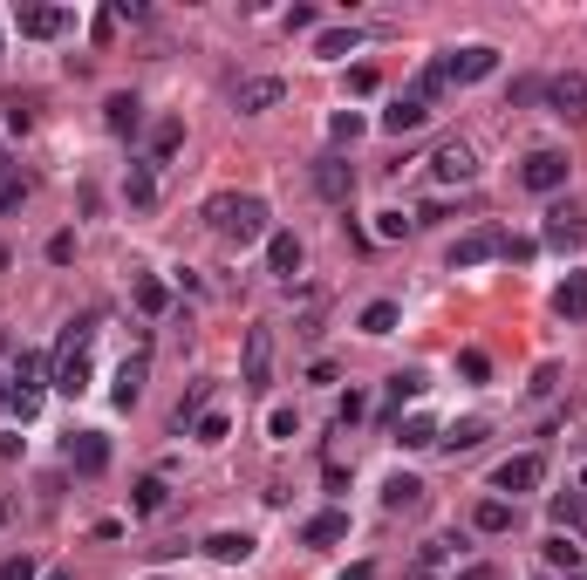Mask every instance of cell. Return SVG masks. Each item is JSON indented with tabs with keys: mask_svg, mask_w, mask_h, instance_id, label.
<instances>
[{
	"mask_svg": "<svg viewBox=\"0 0 587 580\" xmlns=\"http://www.w3.org/2000/svg\"><path fill=\"white\" fill-rule=\"evenodd\" d=\"M205 219H212V232H219L226 246H253V239L267 232V198H253V192H219L212 205H205Z\"/></svg>",
	"mask_w": 587,
	"mask_h": 580,
	"instance_id": "1",
	"label": "cell"
},
{
	"mask_svg": "<svg viewBox=\"0 0 587 580\" xmlns=\"http://www.w3.org/2000/svg\"><path fill=\"white\" fill-rule=\"evenodd\" d=\"M89 335L96 328H69L62 335V355H55V389L62 396H82L89 389Z\"/></svg>",
	"mask_w": 587,
	"mask_h": 580,
	"instance_id": "2",
	"label": "cell"
},
{
	"mask_svg": "<svg viewBox=\"0 0 587 580\" xmlns=\"http://www.w3.org/2000/svg\"><path fill=\"white\" fill-rule=\"evenodd\" d=\"M567 171H574V164H567V151H526V164H519V185H526V192H560V185H567Z\"/></svg>",
	"mask_w": 587,
	"mask_h": 580,
	"instance_id": "3",
	"label": "cell"
},
{
	"mask_svg": "<svg viewBox=\"0 0 587 580\" xmlns=\"http://www.w3.org/2000/svg\"><path fill=\"white\" fill-rule=\"evenodd\" d=\"M499 253H506V232L478 226V232H465V239L451 246V273H471V267H485V260H499Z\"/></svg>",
	"mask_w": 587,
	"mask_h": 580,
	"instance_id": "4",
	"label": "cell"
},
{
	"mask_svg": "<svg viewBox=\"0 0 587 580\" xmlns=\"http://www.w3.org/2000/svg\"><path fill=\"white\" fill-rule=\"evenodd\" d=\"M246 389L253 396L274 389V328H246Z\"/></svg>",
	"mask_w": 587,
	"mask_h": 580,
	"instance_id": "5",
	"label": "cell"
},
{
	"mask_svg": "<svg viewBox=\"0 0 587 580\" xmlns=\"http://www.w3.org/2000/svg\"><path fill=\"white\" fill-rule=\"evenodd\" d=\"M540 478H547V458L526 451V458H506L492 471V492H512V499H519V492H540Z\"/></svg>",
	"mask_w": 587,
	"mask_h": 580,
	"instance_id": "6",
	"label": "cell"
},
{
	"mask_svg": "<svg viewBox=\"0 0 587 580\" xmlns=\"http://www.w3.org/2000/svg\"><path fill=\"white\" fill-rule=\"evenodd\" d=\"M581 239H587V212L567 198V205H553L547 212V246L553 253H581Z\"/></svg>",
	"mask_w": 587,
	"mask_h": 580,
	"instance_id": "7",
	"label": "cell"
},
{
	"mask_svg": "<svg viewBox=\"0 0 587 580\" xmlns=\"http://www.w3.org/2000/svg\"><path fill=\"white\" fill-rule=\"evenodd\" d=\"M431 178H437V185H471V178H478L471 144H458V137H451V144H437V151H431Z\"/></svg>",
	"mask_w": 587,
	"mask_h": 580,
	"instance_id": "8",
	"label": "cell"
},
{
	"mask_svg": "<svg viewBox=\"0 0 587 580\" xmlns=\"http://www.w3.org/2000/svg\"><path fill=\"white\" fill-rule=\"evenodd\" d=\"M499 69V48H485V41H471V48H451L444 55V76L451 82H485Z\"/></svg>",
	"mask_w": 587,
	"mask_h": 580,
	"instance_id": "9",
	"label": "cell"
},
{
	"mask_svg": "<svg viewBox=\"0 0 587 580\" xmlns=\"http://www.w3.org/2000/svg\"><path fill=\"white\" fill-rule=\"evenodd\" d=\"M314 192L328 198V205H349L355 198V164L349 157H321V164H314Z\"/></svg>",
	"mask_w": 587,
	"mask_h": 580,
	"instance_id": "10",
	"label": "cell"
},
{
	"mask_svg": "<svg viewBox=\"0 0 587 580\" xmlns=\"http://www.w3.org/2000/svg\"><path fill=\"white\" fill-rule=\"evenodd\" d=\"M540 96H547L553 116H567V123H574V116H587V76H581V69H574V76H553Z\"/></svg>",
	"mask_w": 587,
	"mask_h": 580,
	"instance_id": "11",
	"label": "cell"
},
{
	"mask_svg": "<svg viewBox=\"0 0 587 580\" xmlns=\"http://www.w3.org/2000/svg\"><path fill=\"white\" fill-rule=\"evenodd\" d=\"M103 464H110V444H103V430H76V437H69V471L96 478Z\"/></svg>",
	"mask_w": 587,
	"mask_h": 580,
	"instance_id": "12",
	"label": "cell"
},
{
	"mask_svg": "<svg viewBox=\"0 0 587 580\" xmlns=\"http://www.w3.org/2000/svg\"><path fill=\"white\" fill-rule=\"evenodd\" d=\"M69 21H76L69 7H21V35H28V41H55Z\"/></svg>",
	"mask_w": 587,
	"mask_h": 580,
	"instance_id": "13",
	"label": "cell"
},
{
	"mask_svg": "<svg viewBox=\"0 0 587 580\" xmlns=\"http://www.w3.org/2000/svg\"><path fill=\"white\" fill-rule=\"evenodd\" d=\"M103 123H110L117 137H137V130H144V103H137L130 89H117V96L103 103Z\"/></svg>",
	"mask_w": 587,
	"mask_h": 580,
	"instance_id": "14",
	"label": "cell"
},
{
	"mask_svg": "<svg viewBox=\"0 0 587 580\" xmlns=\"http://www.w3.org/2000/svg\"><path fill=\"white\" fill-rule=\"evenodd\" d=\"M233 103H239V116H260V110H274V103H280V82H274V76H253V82H239V89H233Z\"/></svg>",
	"mask_w": 587,
	"mask_h": 580,
	"instance_id": "15",
	"label": "cell"
},
{
	"mask_svg": "<svg viewBox=\"0 0 587 580\" xmlns=\"http://www.w3.org/2000/svg\"><path fill=\"white\" fill-rule=\"evenodd\" d=\"M424 123H431V110H424L417 96H396L390 110H383V130H390V137H410V130H424Z\"/></svg>",
	"mask_w": 587,
	"mask_h": 580,
	"instance_id": "16",
	"label": "cell"
},
{
	"mask_svg": "<svg viewBox=\"0 0 587 580\" xmlns=\"http://www.w3.org/2000/svg\"><path fill=\"white\" fill-rule=\"evenodd\" d=\"M553 314H560V321H587V273H567V280H560Z\"/></svg>",
	"mask_w": 587,
	"mask_h": 580,
	"instance_id": "17",
	"label": "cell"
},
{
	"mask_svg": "<svg viewBox=\"0 0 587 580\" xmlns=\"http://www.w3.org/2000/svg\"><path fill=\"white\" fill-rule=\"evenodd\" d=\"M301 540H308V546H335V540H349V512H314L308 526H301Z\"/></svg>",
	"mask_w": 587,
	"mask_h": 580,
	"instance_id": "18",
	"label": "cell"
},
{
	"mask_svg": "<svg viewBox=\"0 0 587 580\" xmlns=\"http://www.w3.org/2000/svg\"><path fill=\"white\" fill-rule=\"evenodd\" d=\"M444 560H451V540H424V546H417V560H410V574H403V580H444Z\"/></svg>",
	"mask_w": 587,
	"mask_h": 580,
	"instance_id": "19",
	"label": "cell"
},
{
	"mask_svg": "<svg viewBox=\"0 0 587 580\" xmlns=\"http://www.w3.org/2000/svg\"><path fill=\"white\" fill-rule=\"evenodd\" d=\"M205 553H212L219 567H239V560H253V533H212Z\"/></svg>",
	"mask_w": 587,
	"mask_h": 580,
	"instance_id": "20",
	"label": "cell"
},
{
	"mask_svg": "<svg viewBox=\"0 0 587 580\" xmlns=\"http://www.w3.org/2000/svg\"><path fill=\"white\" fill-rule=\"evenodd\" d=\"M267 267H274L280 280L301 273V239H294V232H274V239H267Z\"/></svg>",
	"mask_w": 587,
	"mask_h": 580,
	"instance_id": "21",
	"label": "cell"
},
{
	"mask_svg": "<svg viewBox=\"0 0 587 580\" xmlns=\"http://www.w3.org/2000/svg\"><path fill=\"white\" fill-rule=\"evenodd\" d=\"M144 369H151L144 355H130V362H123V369H117V389H110V396H117V410H130V403L144 396Z\"/></svg>",
	"mask_w": 587,
	"mask_h": 580,
	"instance_id": "22",
	"label": "cell"
},
{
	"mask_svg": "<svg viewBox=\"0 0 587 580\" xmlns=\"http://www.w3.org/2000/svg\"><path fill=\"white\" fill-rule=\"evenodd\" d=\"M383 505H390V512H424V485H417V478H403V471H396L390 485H383Z\"/></svg>",
	"mask_w": 587,
	"mask_h": 580,
	"instance_id": "23",
	"label": "cell"
},
{
	"mask_svg": "<svg viewBox=\"0 0 587 580\" xmlns=\"http://www.w3.org/2000/svg\"><path fill=\"white\" fill-rule=\"evenodd\" d=\"M444 89H451V76H444V62H431V69H424V76L410 82V89H403V96H417V103H424V110H437V103H444Z\"/></svg>",
	"mask_w": 587,
	"mask_h": 580,
	"instance_id": "24",
	"label": "cell"
},
{
	"mask_svg": "<svg viewBox=\"0 0 587 580\" xmlns=\"http://www.w3.org/2000/svg\"><path fill=\"white\" fill-rule=\"evenodd\" d=\"M485 437H492V430L478 424V417H465V424H451V430H444V437H437V444H444V451H451V458H458V451H478V444H485Z\"/></svg>",
	"mask_w": 587,
	"mask_h": 580,
	"instance_id": "25",
	"label": "cell"
},
{
	"mask_svg": "<svg viewBox=\"0 0 587 580\" xmlns=\"http://www.w3.org/2000/svg\"><path fill=\"white\" fill-rule=\"evenodd\" d=\"M130 505L151 519V512H164V505H171V485H164V478H137V485H130Z\"/></svg>",
	"mask_w": 587,
	"mask_h": 580,
	"instance_id": "26",
	"label": "cell"
},
{
	"mask_svg": "<svg viewBox=\"0 0 587 580\" xmlns=\"http://www.w3.org/2000/svg\"><path fill=\"white\" fill-rule=\"evenodd\" d=\"M471 526H478V533H512V505L506 499H485L478 512H471Z\"/></svg>",
	"mask_w": 587,
	"mask_h": 580,
	"instance_id": "27",
	"label": "cell"
},
{
	"mask_svg": "<svg viewBox=\"0 0 587 580\" xmlns=\"http://www.w3.org/2000/svg\"><path fill=\"white\" fill-rule=\"evenodd\" d=\"M178 144H185V123H178V116H164V123L151 130V164H164V157L178 151Z\"/></svg>",
	"mask_w": 587,
	"mask_h": 580,
	"instance_id": "28",
	"label": "cell"
},
{
	"mask_svg": "<svg viewBox=\"0 0 587 580\" xmlns=\"http://www.w3.org/2000/svg\"><path fill=\"white\" fill-rule=\"evenodd\" d=\"M396 444H403V451H431L437 424H431V417H410V424H396Z\"/></svg>",
	"mask_w": 587,
	"mask_h": 580,
	"instance_id": "29",
	"label": "cell"
},
{
	"mask_svg": "<svg viewBox=\"0 0 587 580\" xmlns=\"http://www.w3.org/2000/svg\"><path fill=\"white\" fill-rule=\"evenodd\" d=\"M355 28H321V35H314V55H328V62H335V55H355Z\"/></svg>",
	"mask_w": 587,
	"mask_h": 580,
	"instance_id": "30",
	"label": "cell"
},
{
	"mask_svg": "<svg viewBox=\"0 0 587 580\" xmlns=\"http://www.w3.org/2000/svg\"><path fill=\"white\" fill-rule=\"evenodd\" d=\"M547 567H560V574H581V546L567 540V533H553V540H547Z\"/></svg>",
	"mask_w": 587,
	"mask_h": 580,
	"instance_id": "31",
	"label": "cell"
},
{
	"mask_svg": "<svg viewBox=\"0 0 587 580\" xmlns=\"http://www.w3.org/2000/svg\"><path fill=\"white\" fill-rule=\"evenodd\" d=\"M362 335H396V301H369L362 308Z\"/></svg>",
	"mask_w": 587,
	"mask_h": 580,
	"instance_id": "32",
	"label": "cell"
},
{
	"mask_svg": "<svg viewBox=\"0 0 587 580\" xmlns=\"http://www.w3.org/2000/svg\"><path fill=\"white\" fill-rule=\"evenodd\" d=\"M553 519H560L567 533H587V492H581V499H574V492H567V499H553Z\"/></svg>",
	"mask_w": 587,
	"mask_h": 580,
	"instance_id": "33",
	"label": "cell"
},
{
	"mask_svg": "<svg viewBox=\"0 0 587 580\" xmlns=\"http://www.w3.org/2000/svg\"><path fill=\"white\" fill-rule=\"evenodd\" d=\"M21 198H28V178H21L14 164H0V212H14Z\"/></svg>",
	"mask_w": 587,
	"mask_h": 580,
	"instance_id": "34",
	"label": "cell"
},
{
	"mask_svg": "<svg viewBox=\"0 0 587 580\" xmlns=\"http://www.w3.org/2000/svg\"><path fill=\"white\" fill-rule=\"evenodd\" d=\"M137 308H144V314H164V308H171V294H164V280H151V273L137 280Z\"/></svg>",
	"mask_w": 587,
	"mask_h": 580,
	"instance_id": "35",
	"label": "cell"
},
{
	"mask_svg": "<svg viewBox=\"0 0 587 580\" xmlns=\"http://www.w3.org/2000/svg\"><path fill=\"white\" fill-rule=\"evenodd\" d=\"M328 137H335V144H355V137H362V116H355V110H335V116H328Z\"/></svg>",
	"mask_w": 587,
	"mask_h": 580,
	"instance_id": "36",
	"label": "cell"
},
{
	"mask_svg": "<svg viewBox=\"0 0 587 580\" xmlns=\"http://www.w3.org/2000/svg\"><path fill=\"white\" fill-rule=\"evenodd\" d=\"M0 580H41L35 553H7V560H0Z\"/></svg>",
	"mask_w": 587,
	"mask_h": 580,
	"instance_id": "37",
	"label": "cell"
},
{
	"mask_svg": "<svg viewBox=\"0 0 587 580\" xmlns=\"http://www.w3.org/2000/svg\"><path fill=\"white\" fill-rule=\"evenodd\" d=\"M157 198V178H151V164H137L130 171V205H151Z\"/></svg>",
	"mask_w": 587,
	"mask_h": 580,
	"instance_id": "38",
	"label": "cell"
},
{
	"mask_svg": "<svg viewBox=\"0 0 587 580\" xmlns=\"http://www.w3.org/2000/svg\"><path fill=\"white\" fill-rule=\"evenodd\" d=\"M458 369H465V383H485V376H492V362H485V348H465V355H458Z\"/></svg>",
	"mask_w": 587,
	"mask_h": 580,
	"instance_id": "39",
	"label": "cell"
},
{
	"mask_svg": "<svg viewBox=\"0 0 587 580\" xmlns=\"http://www.w3.org/2000/svg\"><path fill=\"white\" fill-rule=\"evenodd\" d=\"M35 123V103L28 96H7V130H28Z\"/></svg>",
	"mask_w": 587,
	"mask_h": 580,
	"instance_id": "40",
	"label": "cell"
},
{
	"mask_svg": "<svg viewBox=\"0 0 587 580\" xmlns=\"http://www.w3.org/2000/svg\"><path fill=\"white\" fill-rule=\"evenodd\" d=\"M48 260L69 267V260H76V232H55V239H48Z\"/></svg>",
	"mask_w": 587,
	"mask_h": 580,
	"instance_id": "41",
	"label": "cell"
},
{
	"mask_svg": "<svg viewBox=\"0 0 587 580\" xmlns=\"http://www.w3.org/2000/svg\"><path fill=\"white\" fill-rule=\"evenodd\" d=\"M403 232H410L403 212H376V239H403Z\"/></svg>",
	"mask_w": 587,
	"mask_h": 580,
	"instance_id": "42",
	"label": "cell"
},
{
	"mask_svg": "<svg viewBox=\"0 0 587 580\" xmlns=\"http://www.w3.org/2000/svg\"><path fill=\"white\" fill-rule=\"evenodd\" d=\"M226 430H233L226 417H198V444H226Z\"/></svg>",
	"mask_w": 587,
	"mask_h": 580,
	"instance_id": "43",
	"label": "cell"
},
{
	"mask_svg": "<svg viewBox=\"0 0 587 580\" xmlns=\"http://www.w3.org/2000/svg\"><path fill=\"white\" fill-rule=\"evenodd\" d=\"M424 389V376H390V403H403V396H417Z\"/></svg>",
	"mask_w": 587,
	"mask_h": 580,
	"instance_id": "44",
	"label": "cell"
},
{
	"mask_svg": "<svg viewBox=\"0 0 587 580\" xmlns=\"http://www.w3.org/2000/svg\"><path fill=\"white\" fill-rule=\"evenodd\" d=\"M314 21H321V14H314L308 0H301V7H287V28H294V35H301V28H314Z\"/></svg>",
	"mask_w": 587,
	"mask_h": 580,
	"instance_id": "45",
	"label": "cell"
},
{
	"mask_svg": "<svg viewBox=\"0 0 587 580\" xmlns=\"http://www.w3.org/2000/svg\"><path fill=\"white\" fill-rule=\"evenodd\" d=\"M198 410H205V383H198L192 396H185V403H178V430H185V417H198Z\"/></svg>",
	"mask_w": 587,
	"mask_h": 580,
	"instance_id": "46",
	"label": "cell"
},
{
	"mask_svg": "<svg viewBox=\"0 0 587 580\" xmlns=\"http://www.w3.org/2000/svg\"><path fill=\"white\" fill-rule=\"evenodd\" d=\"M342 580H376V567H369V560H355V567H349Z\"/></svg>",
	"mask_w": 587,
	"mask_h": 580,
	"instance_id": "47",
	"label": "cell"
},
{
	"mask_svg": "<svg viewBox=\"0 0 587 580\" xmlns=\"http://www.w3.org/2000/svg\"><path fill=\"white\" fill-rule=\"evenodd\" d=\"M458 580H499V567H465Z\"/></svg>",
	"mask_w": 587,
	"mask_h": 580,
	"instance_id": "48",
	"label": "cell"
},
{
	"mask_svg": "<svg viewBox=\"0 0 587 580\" xmlns=\"http://www.w3.org/2000/svg\"><path fill=\"white\" fill-rule=\"evenodd\" d=\"M41 580H76V574H69V567H55V574H41Z\"/></svg>",
	"mask_w": 587,
	"mask_h": 580,
	"instance_id": "49",
	"label": "cell"
},
{
	"mask_svg": "<svg viewBox=\"0 0 587 580\" xmlns=\"http://www.w3.org/2000/svg\"><path fill=\"white\" fill-rule=\"evenodd\" d=\"M0 267H7V246H0Z\"/></svg>",
	"mask_w": 587,
	"mask_h": 580,
	"instance_id": "50",
	"label": "cell"
},
{
	"mask_svg": "<svg viewBox=\"0 0 587 580\" xmlns=\"http://www.w3.org/2000/svg\"><path fill=\"white\" fill-rule=\"evenodd\" d=\"M0 519H7V505H0Z\"/></svg>",
	"mask_w": 587,
	"mask_h": 580,
	"instance_id": "51",
	"label": "cell"
},
{
	"mask_svg": "<svg viewBox=\"0 0 587 580\" xmlns=\"http://www.w3.org/2000/svg\"><path fill=\"white\" fill-rule=\"evenodd\" d=\"M567 580H581V574H567Z\"/></svg>",
	"mask_w": 587,
	"mask_h": 580,
	"instance_id": "52",
	"label": "cell"
}]
</instances>
